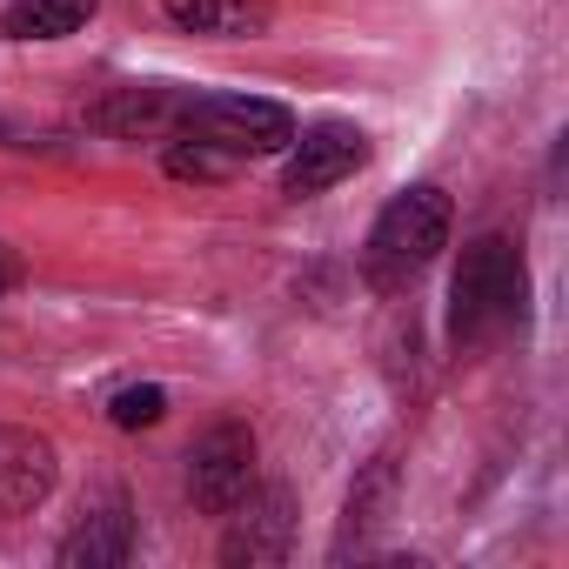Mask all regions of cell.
<instances>
[{"mask_svg":"<svg viewBox=\"0 0 569 569\" xmlns=\"http://www.w3.org/2000/svg\"><path fill=\"white\" fill-rule=\"evenodd\" d=\"M449 228H456V208L442 188H402L376 228H369V248H362V281L376 296H402L429 274V261L449 248Z\"/></svg>","mask_w":569,"mask_h":569,"instance_id":"obj_1","label":"cell"},{"mask_svg":"<svg viewBox=\"0 0 569 569\" xmlns=\"http://www.w3.org/2000/svg\"><path fill=\"white\" fill-rule=\"evenodd\" d=\"M522 302H529V268H522V248L509 234H476L462 248V268L449 281V336L469 349L509 322H522Z\"/></svg>","mask_w":569,"mask_h":569,"instance_id":"obj_2","label":"cell"},{"mask_svg":"<svg viewBox=\"0 0 569 569\" xmlns=\"http://www.w3.org/2000/svg\"><path fill=\"white\" fill-rule=\"evenodd\" d=\"M174 134L248 161V154H281L289 148L296 141V114L281 101H261V94H194V101H181Z\"/></svg>","mask_w":569,"mask_h":569,"instance_id":"obj_3","label":"cell"},{"mask_svg":"<svg viewBox=\"0 0 569 569\" xmlns=\"http://www.w3.org/2000/svg\"><path fill=\"white\" fill-rule=\"evenodd\" d=\"M248 489H254V429L248 422H214L188 449V496H194V509L228 516Z\"/></svg>","mask_w":569,"mask_h":569,"instance_id":"obj_4","label":"cell"},{"mask_svg":"<svg viewBox=\"0 0 569 569\" xmlns=\"http://www.w3.org/2000/svg\"><path fill=\"white\" fill-rule=\"evenodd\" d=\"M289 154V168H281V188H289L296 201L349 181L362 161H369V134L356 121H316V128H296V141L281 148Z\"/></svg>","mask_w":569,"mask_h":569,"instance_id":"obj_5","label":"cell"},{"mask_svg":"<svg viewBox=\"0 0 569 569\" xmlns=\"http://www.w3.org/2000/svg\"><path fill=\"white\" fill-rule=\"evenodd\" d=\"M234 529H228V542H221V562H248V569H261V562H281L289 556V542H296V502H289V489H248L234 509Z\"/></svg>","mask_w":569,"mask_h":569,"instance_id":"obj_6","label":"cell"},{"mask_svg":"<svg viewBox=\"0 0 569 569\" xmlns=\"http://www.w3.org/2000/svg\"><path fill=\"white\" fill-rule=\"evenodd\" d=\"M54 442L34 436V429H14V422H0V516H28L54 496Z\"/></svg>","mask_w":569,"mask_h":569,"instance_id":"obj_7","label":"cell"},{"mask_svg":"<svg viewBox=\"0 0 569 569\" xmlns=\"http://www.w3.org/2000/svg\"><path fill=\"white\" fill-rule=\"evenodd\" d=\"M61 569H114V562H128L134 556V516H128V502L108 489L94 509H81V522L61 536Z\"/></svg>","mask_w":569,"mask_h":569,"instance_id":"obj_8","label":"cell"},{"mask_svg":"<svg viewBox=\"0 0 569 569\" xmlns=\"http://www.w3.org/2000/svg\"><path fill=\"white\" fill-rule=\"evenodd\" d=\"M161 14L181 34H201V41H254L274 21L268 0H161Z\"/></svg>","mask_w":569,"mask_h":569,"instance_id":"obj_9","label":"cell"},{"mask_svg":"<svg viewBox=\"0 0 569 569\" xmlns=\"http://www.w3.org/2000/svg\"><path fill=\"white\" fill-rule=\"evenodd\" d=\"M101 14V0H8L0 34L8 41H68Z\"/></svg>","mask_w":569,"mask_h":569,"instance_id":"obj_10","label":"cell"},{"mask_svg":"<svg viewBox=\"0 0 569 569\" xmlns=\"http://www.w3.org/2000/svg\"><path fill=\"white\" fill-rule=\"evenodd\" d=\"M174 114H181V101H174L168 88H121V94H114V101H101L88 121H94L101 134H128V141H141V134L174 128Z\"/></svg>","mask_w":569,"mask_h":569,"instance_id":"obj_11","label":"cell"},{"mask_svg":"<svg viewBox=\"0 0 569 569\" xmlns=\"http://www.w3.org/2000/svg\"><path fill=\"white\" fill-rule=\"evenodd\" d=\"M389 496H396V462L376 456V469L349 489V516H342V536H336V562H342L349 549H369V542H376V529H382V516H389Z\"/></svg>","mask_w":569,"mask_h":569,"instance_id":"obj_12","label":"cell"},{"mask_svg":"<svg viewBox=\"0 0 569 569\" xmlns=\"http://www.w3.org/2000/svg\"><path fill=\"white\" fill-rule=\"evenodd\" d=\"M168 416V389L161 382H128V389H114V402H108V422L114 429H154Z\"/></svg>","mask_w":569,"mask_h":569,"instance_id":"obj_13","label":"cell"},{"mask_svg":"<svg viewBox=\"0 0 569 569\" xmlns=\"http://www.w3.org/2000/svg\"><path fill=\"white\" fill-rule=\"evenodd\" d=\"M234 168V154H221V148H208V141H174L168 148V174H181V181H221Z\"/></svg>","mask_w":569,"mask_h":569,"instance_id":"obj_14","label":"cell"},{"mask_svg":"<svg viewBox=\"0 0 569 569\" xmlns=\"http://www.w3.org/2000/svg\"><path fill=\"white\" fill-rule=\"evenodd\" d=\"M14 281H21V268H14V254H8V248H0V296H8Z\"/></svg>","mask_w":569,"mask_h":569,"instance_id":"obj_15","label":"cell"}]
</instances>
